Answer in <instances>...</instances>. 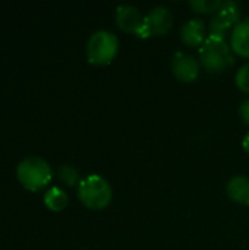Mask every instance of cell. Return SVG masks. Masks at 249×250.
<instances>
[{
	"mask_svg": "<svg viewBox=\"0 0 249 250\" xmlns=\"http://www.w3.org/2000/svg\"><path fill=\"white\" fill-rule=\"evenodd\" d=\"M200 62L210 73L225 72L235 62L233 50L223 35L210 34L200 48Z\"/></svg>",
	"mask_w": 249,
	"mask_h": 250,
	"instance_id": "1",
	"label": "cell"
},
{
	"mask_svg": "<svg viewBox=\"0 0 249 250\" xmlns=\"http://www.w3.org/2000/svg\"><path fill=\"white\" fill-rule=\"evenodd\" d=\"M78 198L88 209L101 211L110 205L113 190L103 176L88 174L78 185Z\"/></svg>",
	"mask_w": 249,
	"mask_h": 250,
	"instance_id": "2",
	"label": "cell"
},
{
	"mask_svg": "<svg viewBox=\"0 0 249 250\" xmlns=\"http://www.w3.org/2000/svg\"><path fill=\"white\" fill-rule=\"evenodd\" d=\"M16 177L25 189L37 192L50 183L53 171L45 160L40 157H28L18 164Z\"/></svg>",
	"mask_w": 249,
	"mask_h": 250,
	"instance_id": "3",
	"label": "cell"
},
{
	"mask_svg": "<svg viewBox=\"0 0 249 250\" xmlns=\"http://www.w3.org/2000/svg\"><path fill=\"white\" fill-rule=\"evenodd\" d=\"M119 51L117 35L107 29H98L91 34L87 42V59L91 64L103 66L114 60Z\"/></svg>",
	"mask_w": 249,
	"mask_h": 250,
	"instance_id": "4",
	"label": "cell"
},
{
	"mask_svg": "<svg viewBox=\"0 0 249 250\" xmlns=\"http://www.w3.org/2000/svg\"><path fill=\"white\" fill-rule=\"evenodd\" d=\"M239 22H241V6L232 0L223 1L222 7L210 21L208 31L210 34L225 37V34L229 29H233Z\"/></svg>",
	"mask_w": 249,
	"mask_h": 250,
	"instance_id": "5",
	"label": "cell"
},
{
	"mask_svg": "<svg viewBox=\"0 0 249 250\" xmlns=\"http://www.w3.org/2000/svg\"><path fill=\"white\" fill-rule=\"evenodd\" d=\"M200 62L183 51H178L172 57V72L176 79L185 83H191L198 79L200 76Z\"/></svg>",
	"mask_w": 249,
	"mask_h": 250,
	"instance_id": "6",
	"label": "cell"
},
{
	"mask_svg": "<svg viewBox=\"0 0 249 250\" xmlns=\"http://www.w3.org/2000/svg\"><path fill=\"white\" fill-rule=\"evenodd\" d=\"M144 23L150 37L166 35L173 26V13L166 6H156L144 16Z\"/></svg>",
	"mask_w": 249,
	"mask_h": 250,
	"instance_id": "7",
	"label": "cell"
},
{
	"mask_svg": "<svg viewBox=\"0 0 249 250\" xmlns=\"http://www.w3.org/2000/svg\"><path fill=\"white\" fill-rule=\"evenodd\" d=\"M116 25L120 31L128 34H135L141 31L144 25V16L141 15L139 9L132 4H120L116 7Z\"/></svg>",
	"mask_w": 249,
	"mask_h": 250,
	"instance_id": "8",
	"label": "cell"
},
{
	"mask_svg": "<svg viewBox=\"0 0 249 250\" xmlns=\"http://www.w3.org/2000/svg\"><path fill=\"white\" fill-rule=\"evenodd\" d=\"M205 23L203 19L194 18L185 22L181 28V40L189 47H200L205 41Z\"/></svg>",
	"mask_w": 249,
	"mask_h": 250,
	"instance_id": "9",
	"label": "cell"
},
{
	"mask_svg": "<svg viewBox=\"0 0 249 250\" xmlns=\"http://www.w3.org/2000/svg\"><path fill=\"white\" fill-rule=\"evenodd\" d=\"M230 47L239 57L249 59V19L241 21L230 34Z\"/></svg>",
	"mask_w": 249,
	"mask_h": 250,
	"instance_id": "10",
	"label": "cell"
},
{
	"mask_svg": "<svg viewBox=\"0 0 249 250\" xmlns=\"http://www.w3.org/2000/svg\"><path fill=\"white\" fill-rule=\"evenodd\" d=\"M226 193L233 202L249 205V177L233 176L226 185Z\"/></svg>",
	"mask_w": 249,
	"mask_h": 250,
	"instance_id": "11",
	"label": "cell"
},
{
	"mask_svg": "<svg viewBox=\"0 0 249 250\" xmlns=\"http://www.w3.org/2000/svg\"><path fill=\"white\" fill-rule=\"evenodd\" d=\"M68 193L60 188H50L44 193V205L54 212L63 211L68 207Z\"/></svg>",
	"mask_w": 249,
	"mask_h": 250,
	"instance_id": "12",
	"label": "cell"
},
{
	"mask_svg": "<svg viewBox=\"0 0 249 250\" xmlns=\"http://www.w3.org/2000/svg\"><path fill=\"white\" fill-rule=\"evenodd\" d=\"M189 7L195 12V13H213L222 7L223 1L222 0H191L189 3Z\"/></svg>",
	"mask_w": 249,
	"mask_h": 250,
	"instance_id": "13",
	"label": "cell"
},
{
	"mask_svg": "<svg viewBox=\"0 0 249 250\" xmlns=\"http://www.w3.org/2000/svg\"><path fill=\"white\" fill-rule=\"evenodd\" d=\"M57 176L60 179V182L66 186H75V185H79V171L70 166V164H63L59 167L57 170Z\"/></svg>",
	"mask_w": 249,
	"mask_h": 250,
	"instance_id": "14",
	"label": "cell"
},
{
	"mask_svg": "<svg viewBox=\"0 0 249 250\" xmlns=\"http://www.w3.org/2000/svg\"><path fill=\"white\" fill-rule=\"evenodd\" d=\"M235 82H236V86L245 92L249 94V63H245L244 66H241L235 75Z\"/></svg>",
	"mask_w": 249,
	"mask_h": 250,
	"instance_id": "15",
	"label": "cell"
},
{
	"mask_svg": "<svg viewBox=\"0 0 249 250\" xmlns=\"http://www.w3.org/2000/svg\"><path fill=\"white\" fill-rule=\"evenodd\" d=\"M239 116H241L242 122L247 126H249V98L241 103V105H239Z\"/></svg>",
	"mask_w": 249,
	"mask_h": 250,
	"instance_id": "16",
	"label": "cell"
},
{
	"mask_svg": "<svg viewBox=\"0 0 249 250\" xmlns=\"http://www.w3.org/2000/svg\"><path fill=\"white\" fill-rule=\"evenodd\" d=\"M242 148L249 154V132L244 136V139H242Z\"/></svg>",
	"mask_w": 249,
	"mask_h": 250,
	"instance_id": "17",
	"label": "cell"
}]
</instances>
